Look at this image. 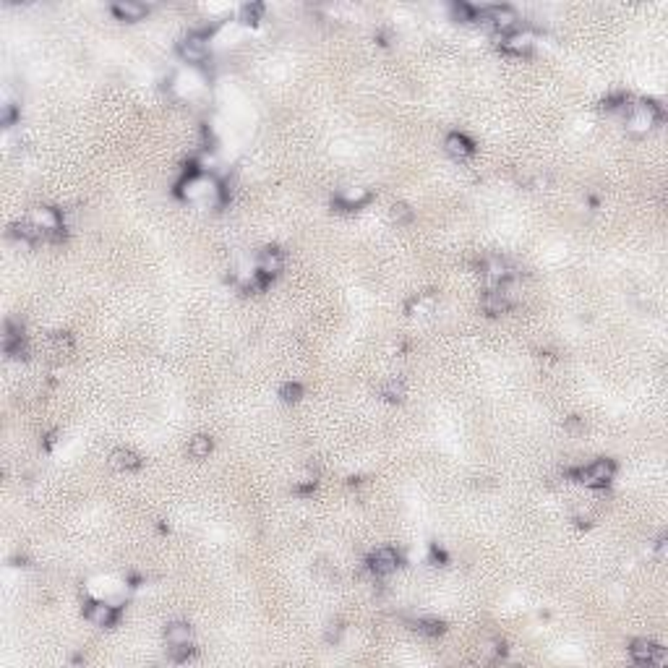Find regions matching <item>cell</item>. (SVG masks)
<instances>
[{
  "instance_id": "6da1fadb",
  "label": "cell",
  "mask_w": 668,
  "mask_h": 668,
  "mask_svg": "<svg viewBox=\"0 0 668 668\" xmlns=\"http://www.w3.org/2000/svg\"><path fill=\"white\" fill-rule=\"evenodd\" d=\"M658 120H660V107L656 102H637L627 113V131L632 136H645L656 128Z\"/></svg>"
},
{
  "instance_id": "7a4b0ae2",
  "label": "cell",
  "mask_w": 668,
  "mask_h": 668,
  "mask_svg": "<svg viewBox=\"0 0 668 668\" xmlns=\"http://www.w3.org/2000/svg\"><path fill=\"white\" fill-rule=\"evenodd\" d=\"M613 475H616V465H613L611 459H606V457L590 462V465H585V468L577 473V478L585 483V486H593V488H598V486H609Z\"/></svg>"
},
{
  "instance_id": "3957f363",
  "label": "cell",
  "mask_w": 668,
  "mask_h": 668,
  "mask_svg": "<svg viewBox=\"0 0 668 668\" xmlns=\"http://www.w3.org/2000/svg\"><path fill=\"white\" fill-rule=\"evenodd\" d=\"M178 55L186 60L188 66H201L207 55H209V45H207V37L193 32V35L183 37L178 42Z\"/></svg>"
},
{
  "instance_id": "277c9868",
  "label": "cell",
  "mask_w": 668,
  "mask_h": 668,
  "mask_svg": "<svg viewBox=\"0 0 668 668\" xmlns=\"http://www.w3.org/2000/svg\"><path fill=\"white\" fill-rule=\"evenodd\" d=\"M481 21L493 26V29L502 32V35H509V32H515L517 29V21H519V19H517L515 8H509V6H491V8L481 11Z\"/></svg>"
},
{
  "instance_id": "5b68a950",
  "label": "cell",
  "mask_w": 668,
  "mask_h": 668,
  "mask_svg": "<svg viewBox=\"0 0 668 668\" xmlns=\"http://www.w3.org/2000/svg\"><path fill=\"white\" fill-rule=\"evenodd\" d=\"M29 222L35 225L37 230L45 235V238H58V233H60V217L55 209H47V207L35 209L32 214H29Z\"/></svg>"
},
{
  "instance_id": "8992f818",
  "label": "cell",
  "mask_w": 668,
  "mask_h": 668,
  "mask_svg": "<svg viewBox=\"0 0 668 668\" xmlns=\"http://www.w3.org/2000/svg\"><path fill=\"white\" fill-rule=\"evenodd\" d=\"M397 566H399V556L394 548H379V551H374L371 553V559H368V569H371L376 577L392 575Z\"/></svg>"
},
{
  "instance_id": "52a82bcc",
  "label": "cell",
  "mask_w": 668,
  "mask_h": 668,
  "mask_svg": "<svg viewBox=\"0 0 668 668\" xmlns=\"http://www.w3.org/2000/svg\"><path fill=\"white\" fill-rule=\"evenodd\" d=\"M629 656H632L637 663H663V660H666L663 647L656 645L653 640H634L632 647H629Z\"/></svg>"
},
{
  "instance_id": "ba28073f",
  "label": "cell",
  "mask_w": 668,
  "mask_h": 668,
  "mask_svg": "<svg viewBox=\"0 0 668 668\" xmlns=\"http://www.w3.org/2000/svg\"><path fill=\"white\" fill-rule=\"evenodd\" d=\"M282 267H285V256H282L280 248H264L258 254V274L261 277H274L282 271Z\"/></svg>"
},
{
  "instance_id": "9c48e42d",
  "label": "cell",
  "mask_w": 668,
  "mask_h": 668,
  "mask_svg": "<svg viewBox=\"0 0 668 668\" xmlns=\"http://www.w3.org/2000/svg\"><path fill=\"white\" fill-rule=\"evenodd\" d=\"M164 642L170 647H183L193 642V629L188 622H173L164 629Z\"/></svg>"
},
{
  "instance_id": "30bf717a",
  "label": "cell",
  "mask_w": 668,
  "mask_h": 668,
  "mask_svg": "<svg viewBox=\"0 0 668 668\" xmlns=\"http://www.w3.org/2000/svg\"><path fill=\"white\" fill-rule=\"evenodd\" d=\"M444 149L449 157H455V160H468L470 154H473V141L465 136V133H449L444 141Z\"/></svg>"
},
{
  "instance_id": "8fae6325",
  "label": "cell",
  "mask_w": 668,
  "mask_h": 668,
  "mask_svg": "<svg viewBox=\"0 0 668 668\" xmlns=\"http://www.w3.org/2000/svg\"><path fill=\"white\" fill-rule=\"evenodd\" d=\"M533 47V37L528 32H509V35L502 37V50L509 53V55H522Z\"/></svg>"
},
{
  "instance_id": "7c38bea8",
  "label": "cell",
  "mask_w": 668,
  "mask_h": 668,
  "mask_svg": "<svg viewBox=\"0 0 668 668\" xmlns=\"http://www.w3.org/2000/svg\"><path fill=\"white\" fill-rule=\"evenodd\" d=\"M146 6L144 3H136V0H117L113 6V13H115L120 21H141L146 16Z\"/></svg>"
},
{
  "instance_id": "4fadbf2b",
  "label": "cell",
  "mask_w": 668,
  "mask_h": 668,
  "mask_svg": "<svg viewBox=\"0 0 668 668\" xmlns=\"http://www.w3.org/2000/svg\"><path fill=\"white\" fill-rule=\"evenodd\" d=\"M483 308L486 314L499 316L509 308V298H506V287H488V293L483 295Z\"/></svg>"
},
{
  "instance_id": "5bb4252c",
  "label": "cell",
  "mask_w": 668,
  "mask_h": 668,
  "mask_svg": "<svg viewBox=\"0 0 668 668\" xmlns=\"http://www.w3.org/2000/svg\"><path fill=\"white\" fill-rule=\"evenodd\" d=\"M86 619L94 624V627H113L117 619V613L113 606H107V603H92L89 609H86Z\"/></svg>"
},
{
  "instance_id": "9a60e30c",
  "label": "cell",
  "mask_w": 668,
  "mask_h": 668,
  "mask_svg": "<svg viewBox=\"0 0 668 668\" xmlns=\"http://www.w3.org/2000/svg\"><path fill=\"white\" fill-rule=\"evenodd\" d=\"M110 465L120 470V473H133V470L141 468V457L136 452H131V449H115L110 455Z\"/></svg>"
},
{
  "instance_id": "2e32d148",
  "label": "cell",
  "mask_w": 668,
  "mask_h": 668,
  "mask_svg": "<svg viewBox=\"0 0 668 668\" xmlns=\"http://www.w3.org/2000/svg\"><path fill=\"white\" fill-rule=\"evenodd\" d=\"M211 439L209 436H204V434H199V436H193L191 441H188V457H193V459H207L211 455Z\"/></svg>"
},
{
  "instance_id": "e0dca14e",
  "label": "cell",
  "mask_w": 668,
  "mask_h": 668,
  "mask_svg": "<svg viewBox=\"0 0 668 668\" xmlns=\"http://www.w3.org/2000/svg\"><path fill=\"white\" fill-rule=\"evenodd\" d=\"M365 199H368V193H365L363 188H347L337 201H340L345 209H358Z\"/></svg>"
},
{
  "instance_id": "ac0fdd59",
  "label": "cell",
  "mask_w": 668,
  "mask_h": 668,
  "mask_svg": "<svg viewBox=\"0 0 668 668\" xmlns=\"http://www.w3.org/2000/svg\"><path fill=\"white\" fill-rule=\"evenodd\" d=\"M415 629L421 634H426V637H439V634L444 632V624L436 622V619H423V622L415 624Z\"/></svg>"
},
{
  "instance_id": "d6986e66",
  "label": "cell",
  "mask_w": 668,
  "mask_h": 668,
  "mask_svg": "<svg viewBox=\"0 0 668 668\" xmlns=\"http://www.w3.org/2000/svg\"><path fill=\"white\" fill-rule=\"evenodd\" d=\"M261 13H264V6H261V3H248V6L240 8V21L256 23L258 19H261Z\"/></svg>"
},
{
  "instance_id": "ffe728a7",
  "label": "cell",
  "mask_w": 668,
  "mask_h": 668,
  "mask_svg": "<svg viewBox=\"0 0 668 668\" xmlns=\"http://www.w3.org/2000/svg\"><path fill=\"white\" fill-rule=\"evenodd\" d=\"M389 217H392V222L397 225H405L412 220V209L408 207V204H394L392 207V211H389Z\"/></svg>"
},
{
  "instance_id": "44dd1931",
  "label": "cell",
  "mask_w": 668,
  "mask_h": 668,
  "mask_svg": "<svg viewBox=\"0 0 668 668\" xmlns=\"http://www.w3.org/2000/svg\"><path fill=\"white\" fill-rule=\"evenodd\" d=\"M384 397H387V399H402V397H405V387H402L399 381H389L387 387H384Z\"/></svg>"
},
{
  "instance_id": "7402d4cb",
  "label": "cell",
  "mask_w": 668,
  "mask_h": 668,
  "mask_svg": "<svg viewBox=\"0 0 668 668\" xmlns=\"http://www.w3.org/2000/svg\"><path fill=\"white\" fill-rule=\"evenodd\" d=\"M55 350H58V352H70V350H73V340H70V334H55Z\"/></svg>"
},
{
  "instance_id": "603a6c76",
  "label": "cell",
  "mask_w": 668,
  "mask_h": 668,
  "mask_svg": "<svg viewBox=\"0 0 668 668\" xmlns=\"http://www.w3.org/2000/svg\"><path fill=\"white\" fill-rule=\"evenodd\" d=\"M298 397H300V387H298V384L282 387V399H285V402H295Z\"/></svg>"
},
{
  "instance_id": "cb8c5ba5",
  "label": "cell",
  "mask_w": 668,
  "mask_h": 668,
  "mask_svg": "<svg viewBox=\"0 0 668 668\" xmlns=\"http://www.w3.org/2000/svg\"><path fill=\"white\" fill-rule=\"evenodd\" d=\"M13 117H16V110H13V105H6V107H3V123H6V126H11Z\"/></svg>"
},
{
  "instance_id": "d4e9b609",
  "label": "cell",
  "mask_w": 668,
  "mask_h": 668,
  "mask_svg": "<svg viewBox=\"0 0 668 668\" xmlns=\"http://www.w3.org/2000/svg\"><path fill=\"white\" fill-rule=\"evenodd\" d=\"M340 632H342V627H340V624H329L327 640H329V642H332V640H340Z\"/></svg>"
}]
</instances>
